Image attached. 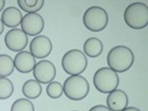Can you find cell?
<instances>
[{
  "mask_svg": "<svg viewBox=\"0 0 148 111\" xmlns=\"http://www.w3.org/2000/svg\"><path fill=\"white\" fill-rule=\"evenodd\" d=\"M135 57L130 49L123 45L115 46L109 51L107 55L108 65L115 71L126 72L130 69L134 62Z\"/></svg>",
  "mask_w": 148,
  "mask_h": 111,
  "instance_id": "1",
  "label": "cell"
},
{
  "mask_svg": "<svg viewBox=\"0 0 148 111\" xmlns=\"http://www.w3.org/2000/svg\"><path fill=\"white\" fill-rule=\"evenodd\" d=\"M124 18L126 24L132 28L142 29L148 24V6L142 2L133 3L125 10Z\"/></svg>",
  "mask_w": 148,
  "mask_h": 111,
  "instance_id": "2",
  "label": "cell"
},
{
  "mask_svg": "<svg viewBox=\"0 0 148 111\" xmlns=\"http://www.w3.org/2000/svg\"><path fill=\"white\" fill-rule=\"evenodd\" d=\"M63 92L67 98L78 101L84 99L88 94L90 86L86 79L79 75H71L64 81Z\"/></svg>",
  "mask_w": 148,
  "mask_h": 111,
  "instance_id": "3",
  "label": "cell"
},
{
  "mask_svg": "<svg viewBox=\"0 0 148 111\" xmlns=\"http://www.w3.org/2000/svg\"><path fill=\"white\" fill-rule=\"evenodd\" d=\"M85 54L78 49H72L64 55L62 60L63 70L71 75H79L84 72L88 65Z\"/></svg>",
  "mask_w": 148,
  "mask_h": 111,
  "instance_id": "4",
  "label": "cell"
},
{
  "mask_svg": "<svg viewBox=\"0 0 148 111\" xmlns=\"http://www.w3.org/2000/svg\"><path fill=\"white\" fill-rule=\"evenodd\" d=\"M93 82L96 89L101 93L108 94L118 87L119 78L117 73L108 67L101 68L95 73Z\"/></svg>",
  "mask_w": 148,
  "mask_h": 111,
  "instance_id": "5",
  "label": "cell"
},
{
  "mask_svg": "<svg viewBox=\"0 0 148 111\" xmlns=\"http://www.w3.org/2000/svg\"><path fill=\"white\" fill-rule=\"evenodd\" d=\"M109 17L106 11L98 6H92L86 9L83 16V21L88 29L94 32L104 29L107 25Z\"/></svg>",
  "mask_w": 148,
  "mask_h": 111,
  "instance_id": "6",
  "label": "cell"
},
{
  "mask_svg": "<svg viewBox=\"0 0 148 111\" xmlns=\"http://www.w3.org/2000/svg\"><path fill=\"white\" fill-rule=\"evenodd\" d=\"M4 40L9 50L14 52H20L26 47L29 39L27 35L21 29L13 28L7 32Z\"/></svg>",
  "mask_w": 148,
  "mask_h": 111,
  "instance_id": "7",
  "label": "cell"
},
{
  "mask_svg": "<svg viewBox=\"0 0 148 111\" xmlns=\"http://www.w3.org/2000/svg\"><path fill=\"white\" fill-rule=\"evenodd\" d=\"M21 29L28 35L34 36L40 34L45 27L43 18L37 13H27L23 17Z\"/></svg>",
  "mask_w": 148,
  "mask_h": 111,
  "instance_id": "8",
  "label": "cell"
},
{
  "mask_svg": "<svg viewBox=\"0 0 148 111\" xmlns=\"http://www.w3.org/2000/svg\"><path fill=\"white\" fill-rule=\"evenodd\" d=\"M56 75V68L52 62L48 60H41L36 64L33 69L36 80L43 84L52 82Z\"/></svg>",
  "mask_w": 148,
  "mask_h": 111,
  "instance_id": "9",
  "label": "cell"
},
{
  "mask_svg": "<svg viewBox=\"0 0 148 111\" xmlns=\"http://www.w3.org/2000/svg\"><path fill=\"white\" fill-rule=\"evenodd\" d=\"M53 45L47 36L40 35L32 40L29 45L30 53L35 58L43 59L47 57L51 53Z\"/></svg>",
  "mask_w": 148,
  "mask_h": 111,
  "instance_id": "10",
  "label": "cell"
},
{
  "mask_svg": "<svg viewBox=\"0 0 148 111\" xmlns=\"http://www.w3.org/2000/svg\"><path fill=\"white\" fill-rule=\"evenodd\" d=\"M36 62L34 56L27 51L18 52L14 60L15 67L18 71L23 73H28L33 70Z\"/></svg>",
  "mask_w": 148,
  "mask_h": 111,
  "instance_id": "11",
  "label": "cell"
},
{
  "mask_svg": "<svg viewBox=\"0 0 148 111\" xmlns=\"http://www.w3.org/2000/svg\"><path fill=\"white\" fill-rule=\"evenodd\" d=\"M129 99L127 94L124 91L115 90L110 92L106 99L108 108L112 111H122L127 108Z\"/></svg>",
  "mask_w": 148,
  "mask_h": 111,
  "instance_id": "12",
  "label": "cell"
},
{
  "mask_svg": "<svg viewBox=\"0 0 148 111\" xmlns=\"http://www.w3.org/2000/svg\"><path fill=\"white\" fill-rule=\"evenodd\" d=\"M23 18L22 13L18 8L9 7L3 12L1 19L4 25L10 28H15L21 24Z\"/></svg>",
  "mask_w": 148,
  "mask_h": 111,
  "instance_id": "13",
  "label": "cell"
},
{
  "mask_svg": "<svg viewBox=\"0 0 148 111\" xmlns=\"http://www.w3.org/2000/svg\"><path fill=\"white\" fill-rule=\"evenodd\" d=\"M103 45L101 41L95 37L87 39L83 45V49L87 56L91 58L98 57L102 53Z\"/></svg>",
  "mask_w": 148,
  "mask_h": 111,
  "instance_id": "14",
  "label": "cell"
},
{
  "mask_svg": "<svg viewBox=\"0 0 148 111\" xmlns=\"http://www.w3.org/2000/svg\"><path fill=\"white\" fill-rule=\"evenodd\" d=\"M42 90L40 83L32 79L26 81L22 88L23 94L27 98L31 99L38 98L41 95Z\"/></svg>",
  "mask_w": 148,
  "mask_h": 111,
  "instance_id": "15",
  "label": "cell"
},
{
  "mask_svg": "<svg viewBox=\"0 0 148 111\" xmlns=\"http://www.w3.org/2000/svg\"><path fill=\"white\" fill-rule=\"evenodd\" d=\"M14 60L8 55H0V77H6L12 75L15 69Z\"/></svg>",
  "mask_w": 148,
  "mask_h": 111,
  "instance_id": "16",
  "label": "cell"
},
{
  "mask_svg": "<svg viewBox=\"0 0 148 111\" xmlns=\"http://www.w3.org/2000/svg\"><path fill=\"white\" fill-rule=\"evenodd\" d=\"M44 0H18V5L22 10L28 13H36L42 8Z\"/></svg>",
  "mask_w": 148,
  "mask_h": 111,
  "instance_id": "17",
  "label": "cell"
},
{
  "mask_svg": "<svg viewBox=\"0 0 148 111\" xmlns=\"http://www.w3.org/2000/svg\"><path fill=\"white\" fill-rule=\"evenodd\" d=\"M14 91L12 82L6 77H0V99L5 100L10 98Z\"/></svg>",
  "mask_w": 148,
  "mask_h": 111,
  "instance_id": "18",
  "label": "cell"
},
{
  "mask_svg": "<svg viewBox=\"0 0 148 111\" xmlns=\"http://www.w3.org/2000/svg\"><path fill=\"white\" fill-rule=\"evenodd\" d=\"M11 111H35V108L30 101L21 98L14 102L11 106Z\"/></svg>",
  "mask_w": 148,
  "mask_h": 111,
  "instance_id": "19",
  "label": "cell"
},
{
  "mask_svg": "<svg viewBox=\"0 0 148 111\" xmlns=\"http://www.w3.org/2000/svg\"><path fill=\"white\" fill-rule=\"evenodd\" d=\"M46 92L51 98L57 99L62 95L63 87L61 83L58 82H52L49 83L46 87Z\"/></svg>",
  "mask_w": 148,
  "mask_h": 111,
  "instance_id": "20",
  "label": "cell"
},
{
  "mask_svg": "<svg viewBox=\"0 0 148 111\" xmlns=\"http://www.w3.org/2000/svg\"><path fill=\"white\" fill-rule=\"evenodd\" d=\"M89 111H112L106 106L102 105H97L91 108Z\"/></svg>",
  "mask_w": 148,
  "mask_h": 111,
  "instance_id": "21",
  "label": "cell"
},
{
  "mask_svg": "<svg viewBox=\"0 0 148 111\" xmlns=\"http://www.w3.org/2000/svg\"><path fill=\"white\" fill-rule=\"evenodd\" d=\"M122 111H141L140 110L137 108L132 107H129L125 108Z\"/></svg>",
  "mask_w": 148,
  "mask_h": 111,
  "instance_id": "22",
  "label": "cell"
},
{
  "mask_svg": "<svg viewBox=\"0 0 148 111\" xmlns=\"http://www.w3.org/2000/svg\"><path fill=\"white\" fill-rule=\"evenodd\" d=\"M4 29V25L1 19L0 18V35L3 33Z\"/></svg>",
  "mask_w": 148,
  "mask_h": 111,
  "instance_id": "23",
  "label": "cell"
},
{
  "mask_svg": "<svg viewBox=\"0 0 148 111\" xmlns=\"http://www.w3.org/2000/svg\"><path fill=\"white\" fill-rule=\"evenodd\" d=\"M5 5V1L4 0H0V12H1L4 8Z\"/></svg>",
  "mask_w": 148,
  "mask_h": 111,
  "instance_id": "24",
  "label": "cell"
},
{
  "mask_svg": "<svg viewBox=\"0 0 148 111\" xmlns=\"http://www.w3.org/2000/svg\"><path fill=\"white\" fill-rule=\"evenodd\" d=\"M76 111V110H73V111Z\"/></svg>",
  "mask_w": 148,
  "mask_h": 111,
  "instance_id": "25",
  "label": "cell"
},
{
  "mask_svg": "<svg viewBox=\"0 0 148 111\" xmlns=\"http://www.w3.org/2000/svg\"><path fill=\"white\" fill-rule=\"evenodd\" d=\"M0 49H1V46H0Z\"/></svg>",
  "mask_w": 148,
  "mask_h": 111,
  "instance_id": "26",
  "label": "cell"
}]
</instances>
